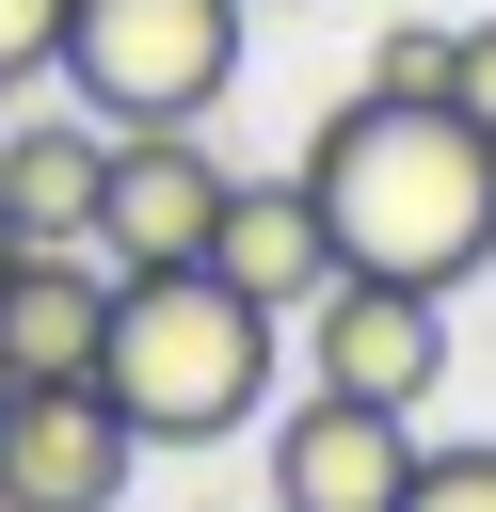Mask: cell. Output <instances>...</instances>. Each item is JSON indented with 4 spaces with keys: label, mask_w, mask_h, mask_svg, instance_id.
Listing matches in <instances>:
<instances>
[{
    "label": "cell",
    "mask_w": 496,
    "mask_h": 512,
    "mask_svg": "<svg viewBox=\"0 0 496 512\" xmlns=\"http://www.w3.org/2000/svg\"><path fill=\"white\" fill-rule=\"evenodd\" d=\"M304 192L336 224V272H400V288H464L496 272V128L464 96H336L304 144Z\"/></svg>",
    "instance_id": "obj_1"
},
{
    "label": "cell",
    "mask_w": 496,
    "mask_h": 512,
    "mask_svg": "<svg viewBox=\"0 0 496 512\" xmlns=\"http://www.w3.org/2000/svg\"><path fill=\"white\" fill-rule=\"evenodd\" d=\"M96 384L128 400L144 448H224V432H256V400H272V304L224 288L208 256H176V272H112Z\"/></svg>",
    "instance_id": "obj_2"
},
{
    "label": "cell",
    "mask_w": 496,
    "mask_h": 512,
    "mask_svg": "<svg viewBox=\"0 0 496 512\" xmlns=\"http://www.w3.org/2000/svg\"><path fill=\"white\" fill-rule=\"evenodd\" d=\"M240 16L256 0H80L64 16V96L96 128H208L240 80Z\"/></svg>",
    "instance_id": "obj_3"
},
{
    "label": "cell",
    "mask_w": 496,
    "mask_h": 512,
    "mask_svg": "<svg viewBox=\"0 0 496 512\" xmlns=\"http://www.w3.org/2000/svg\"><path fill=\"white\" fill-rule=\"evenodd\" d=\"M128 464H144V432H128V400H112L96 368L0 400V512H112Z\"/></svg>",
    "instance_id": "obj_4"
},
{
    "label": "cell",
    "mask_w": 496,
    "mask_h": 512,
    "mask_svg": "<svg viewBox=\"0 0 496 512\" xmlns=\"http://www.w3.org/2000/svg\"><path fill=\"white\" fill-rule=\"evenodd\" d=\"M304 384H336V400H432L448 384V288H400V272H336L320 304H304Z\"/></svg>",
    "instance_id": "obj_5"
},
{
    "label": "cell",
    "mask_w": 496,
    "mask_h": 512,
    "mask_svg": "<svg viewBox=\"0 0 496 512\" xmlns=\"http://www.w3.org/2000/svg\"><path fill=\"white\" fill-rule=\"evenodd\" d=\"M224 176L240 160H208L192 128H112V176H96V256L112 272H176V256H208V224H224Z\"/></svg>",
    "instance_id": "obj_6"
},
{
    "label": "cell",
    "mask_w": 496,
    "mask_h": 512,
    "mask_svg": "<svg viewBox=\"0 0 496 512\" xmlns=\"http://www.w3.org/2000/svg\"><path fill=\"white\" fill-rule=\"evenodd\" d=\"M400 480H416V416H400V400L304 384V400L272 416V512H400Z\"/></svg>",
    "instance_id": "obj_7"
},
{
    "label": "cell",
    "mask_w": 496,
    "mask_h": 512,
    "mask_svg": "<svg viewBox=\"0 0 496 512\" xmlns=\"http://www.w3.org/2000/svg\"><path fill=\"white\" fill-rule=\"evenodd\" d=\"M208 272H224V288H256L272 320H288V304H320V288H336V224H320V192H304V176H224Z\"/></svg>",
    "instance_id": "obj_8"
},
{
    "label": "cell",
    "mask_w": 496,
    "mask_h": 512,
    "mask_svg": "<svg viewBox=\"0 0 496 512\" xmlns=\"http://www.w3.org/2000/svg\"><path fill=\"white\" fill-rule=\"evenodd\" d=\"M96 336H112V256H96V240H32V256L0 272V352H16V384L96 368Z\"/></svg>",
    "instance_id": "obj_9"
},
{
    "label": "cell",
    "mask_w": 496,
    "mask_h": 512,
    "mask_svg": "<svg viewBox=\"0 0 496 512\" xmlns=\"http://www.w3.org/2000/svg\"><path fill=\"white\" fill-rule=\"evenodd\" d=\"M96 176H112V128L96 112H0V208H16V240H80L96 224Z\"/></svg>",
    "instance_id": "obj_10"
},
{
    "label": "cell",
    "mask_w": 496,
    "mask_h": 512,
    "mask_svg": "<svg viewBox=\"0 0 496 512\" xmlns=\"http://www.w3.org/2000/svg\"><path fill=\"white\" fill-rule=\"evenodd\" d=\"M64 16H80V0H0V112H16L32 80H64Z\"/></svg>",
    "instance_id": "obj_11"
},
{
    "label": "cell",
    "mask_w": 496,
    "mask_h": 512,
    "mask_svg": "<svg viewBox=\"0 0 496 512\" xmlns=\"http://www.w3.org/2000/svg\"><path fill=\"white\" fill-rule=\"evenodd\" d=\"M368 96H448V16H400L368 48Z\"/></svg>",
    "instance_id": "obj_12"
},
{
    "label": "cell",
    "mask_w": 496,
    "mask_h": 512,
    "mask_svg": "<svg viewBox=\"0 0 496 512\" xmlns=\"http://www.w3.org/2000/svg\"><path fill=\"white\" fill-rule=\"evenodd\" d=\"M400 512H496V448H416Z\"/></svg>",
    "instance_id": "obj_13"
},
{
    "label": "cell",
    "mask_w": 496,
    "mask_h": 512,
    "mask_svg": "<svg viewBox=\"0 0 496 512\" xmlns=\"http://www.w3.org/2000/svg\"><path fill=\"white\" fill-rule=\"evenodd\" d=\"M448 96L496 128V16H464V32H448Z\"/></svg>",
    "instance_id": "obj_14"
},
{
    "label": "cell",
    "mask_w": 496,
    "mask_h": 512,
    "mask_svg": "<svg viewBox=\"0 0 496 512\" xmlns=\"http://www.w3.org/2000/svg\"><path fill=\"white\" fill-rule=\"evenodd\" d=\"M16 256H32V240H16V208H0V272H16Z\"/></svg>",
    "instance_id": "obj_15"
},
{
    "label": "cell",
    "mask_w": 496,
    "mask_h": 512,
    "mask_svg": "<svg viewBox=\"0 0 496 512\" xmlns=\"http://www.w3.org/2000/svg\"><path fill=\"white\" fill-rule=\"evenodd\" d=\"M0 400H16V352H0Z\"/></svg>",
    "instance_id": "obj_16"
},
{
    "label": "cell",
    "mask_w": 496,
    "mask_h": 512,
    "mask_svg": "<svg viewBox=\"0 0 496 512\" xmlns=\"http://www.w3.org/2000/svg\"><path fill=\"white\" fill-rule=\"evenodd\" d=\"M256 16H288V0H256Z\"/></svg>",
    "instance_id": "obj_17"
}]
</instances>
